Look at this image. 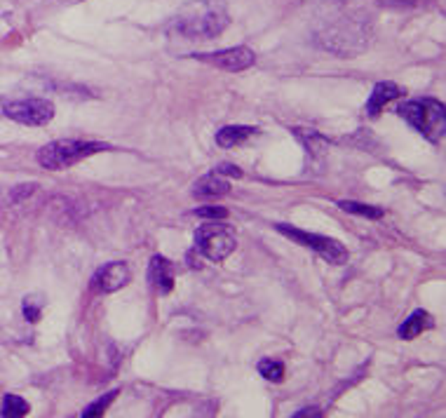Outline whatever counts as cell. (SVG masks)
Masks as SVG:
<instances>
[{
    "mask_svg": "<svg viewBox=\"0 0 446 418\" xmlns=\"http://www.w3.org/2000/svg\"><path fill=\"white\" fill-rule=\"evenodd\" d=\"M116 395H118V390H111V392H106V395H103V397L94 399L92 404H89V407L85 409L83 416H80V418H103V414H106V409L111 407V402L116 399Z\"/></svg>",
    "mask_w": 446,
    "mask_h": 418,
    "instance_id": "ac0fdd59",
    "label": "cell"
},
{
    "mask_svg": "<svg viewBox=\"0 0 446 418\" xmlns=\"http://www.w3.org/2000/svg\"><path fill=\"white\" fill-rule=\"evenodd\" d=\"M258 374H261L265 381L280 383L285 379V365H282L280 360H261L258 362Z\"/></svg>",
    "mask_w": 446,
    "mask_h": 418,
    "instance_id": "e0dca14e",
    "label": "cell"
},
{
    "mask_svg": "<svg viewBox=\"0 0 446 418\" xmlns=\"http://www.w3.org/2000/svg\"><path fill=\"white\" fill-rule=\"evenodd\" d=\"M338 207H340V209H345V212H350V214L364 216V219H380V216H383V209H380V207L353 203V200H343V203H338Z\"/></svg>",
    "mask_w": 446,
    "mask_h": 418,
    "instance_id": "2e32d148",
    "label": "cell"
},
{
    "mask_svg": "<svg viewBox=\"0 0 446 418\" xmlns=\"http://www.w3.org/2000/svg\"><path fill=\"white\" fill-rule=\"evenodd\" d=\"M54 3H66V5H71V3H80V0H54Z\"/></svg>",
    "mask_w": 446,
    "mask_h": 418,
    "instance_id": "d4e9b609",
    "label": "cell"
},
{
    "mask_svg": "<svg viewBox=\"0 0 446 418\" xmlns=\"http://www.w3.org/2000/svg\"><path fill=\"white\" fill-rule=\"evenodd\" d=\"M214 172H216V174H221V176H233V179H240V176H242V170H240V167L228 165V163L218 165Z\"/></svg>",
    "mask_w": 446,
    "mask_h": 418,
    "instance_id": "603a6c76",
    "label": "cell"
},
{
    "mask_svg": "<svg viewBox=\"0 0 446 418\" xmlns=\"http://www.w3.org/2000/svg\"><path fill=\"white\" fill-rule=\"evenodd\" d=\"M397 96H402V90H400V85H395V83H378L374 87V92H371L369 96V103H367V113L371 118H376L380 113V108L385 106V103H390L392 99H397Z\"/></svg>",
    "mask_w": 446,
    "mask_h": 418,
    "instance_id": "7c38bea8",
    "label": "cell"
},
{
    "mask_svg": "<svg viewBox=\"0 0 446 418\" xmlns=\"http://www.w3.org/2000/svg\"><path fill=\"white\" fill-rule=\"evenodd\" d=\"M430 327H432V317H430L425 310H413L411 315L404 320V325L400 327V332L397 334H400V339H404V341H413L416 336H420Z\"/></svg>",
    "mask_w": 446,
    "mask_h": 418,
    "instance_id": "4fadbf2b",
    "label": "cell"
},
{
    "mask_svg": "<svg viewBox=\"0 0 446 418\" xmlns=\"http://www.w3.org/2000/svg\"><path fill=\"white\" fill-rule=\"evenodd\" d=\"M196 247L200 249V254L209 261H223L235 252L238 247V238L235 230L228 223H218V221H207L205 226H200L196 230Z\"/></svg>",
    "mask_w": 446,
    "mask_h": 418,
    "instance_id": "277c9868",
    "label": "cell"
},
{
    "mask_svg": "<svg viewBox=\"0 0 446 418\" xmlns=\"http://www.w3.org/2000/svg\"><path fill=\"white\" fill-rule=\"evenodd\" d=\"M34 190H36V183H24V186H14L10 190V200H7V203H10V205L21 203V200H26L29 195H34Z\"/></svg>",
    "mask_w": 446,
    "mask_h": 418,
    "instance_id": "7402d4cb",
    "label": "cell"
},
{
    "mask_svg": "<svg viewBox=\"0 0 446 418\" xmlns=\"http://www.w3.org/2000/svg\"><path fill=\"white\" fill-rule=\"evenodd\" d=\"M21 308H24V317H26L31 325H36L40 320V312L45 308V301L40 299V296H26Z\"/></svg>",
    "mask_w": 446,
    "mask_h": 418,
    "instance_id": "d6986e66",
    "label": "cell"
},
{
    "mask_svg": "<svg viewBox=\"0 0 446 418\" xmlns=\"http://www.w3.org/2000/svg\"><path fill=\"white\" fill-rule=\"evenodd\" d=\"M193 57L209 63V66L228 71V73H240V71H247L249 66H254V61H256V54L251 52L249 47H245V45L228 47V50L212 52V54H193Z\"/></svg>",
    "mask_w": 446,
    "mask_h": 418,
    "instance_id": "ba28073f",
    "label": "cell"
},
{
    "mask_svg": "<svg viewBox=\"0 0 446 418\" xmlns=\"http://www.w3.org/2000/svg\"><path fill=\"white\" fill-rule=\"evenodd\" d=\"M322 45L336 54H357L367 47V31L364 24L355 19H338L322 34Z\"/></svg>",
    "mask_w": 446,
    "mask_h": 418,
    "instance_id": "5b68a950",
    "label": "cell"
},
{
    "mask_svg": "<svg viewBox=\"0 0 446 418\" xmlns=\"http://www.w3.org/2000/svg\"><path fill=\"white\" fill-rule=\"evenodd\" d=\"M291 418H322V409L320 407H305L301 412H296Z\"/></svg>",
    "mask_w": 446,
    "mask_h": 418,
    "instance_id": "cb8c5ba5",
    "label": "cell"
},
{
    "mask_svg": "<svg viewBox=\"0 0 446 418\" xmlns=\"http://www.w3.org/2000/svg\"><path fill=\"white\" fill-rule=\"evenodd\" d=\"M31 412V404L19 395H5L3 397V407H0V414L3 418H26Z\"/></svg>",
    "mask_w": 446,
    "mask_h": 418,
    "instance_id": "9a60e30c",
    "label": "cell"
},
{
    "mask_svg": "<svg viewBox=\"0 0 446 418\" xmlns=\"http://www.w3.org/2000/svg\"><path fill=\"white\" fill-rule=\"evenodd\" d=\"M230 188V183L225 176L216 174V172H209L205 174L202 179L196 181V186H193V195L196 198H202V200H209V198H221L225 195Z\"/></svg>",
    "mask_w": 446,
    "mask_h": 418,
    "instance_id": "8fae6325",
    "label": "cell"
},
{
    "mask_svg": "<svg viewBox=\"0 0 446 418\" xmlns=\"http://www.w3.org/2000/svg\"><path fill=\"white\" fill-rule=\"evenodd\" d=\"M132 280V270L125 261H111L106 266H101L96 270V275L92 277V289L99 294H113L118 289H123Z\"/></svg>",
    "mask_w": 446,
    "mask_h": 418,
    "instance_id": "9c48e42d",
    "label": "cell"
},
{
    "mask_svg": "<svg viewBox=\"0 0 446 418\" xmlns=\"http://www.w3.org/2000/svg\"><path fill=\"white\" fill-rule=\"evenodd\" d=\"M99 151H106V146H103V143H96V141L59 139V141H52L40 148L36 160L40 167H45V170L59 172V170H69V167L78 165L80 160L94 156V153H99Z\"/></svg>",
    "mask_w": 446,
    "mask_h": 418,
    "instance_id": "3957f363",
    "label": "cell"
},
{
    "mask_svg": "<svg viewBox=\"0 0 446 418\" xmlns=\"http://www.w3.org/2000/svg\"><path fill=\"white\" fill-rule=\"evenodd\" d=\"M228 12L221 3L214 0H198L188 7H183L176 14L169 31L186 40H209L218 34H223L228 26Z\"/></svg>",
    "mask_w": 446,
    "mask_h": 418,
    "instance_id": "6da1fadb",
    "label": "cell"
},
{
    "mask_svg": "<svg viewBox=\"0 0 446 418\" xmlns=\"http://www.w3.org/2000/svg\"><path fill=\"white\" fill-rule=\"evenodd\" d=\"M3 113L19 125L43 127L54 118V103L47 99H38V96H31V99L7 101L3 106Z\"/></svg>",
    "mask_w": 446,
    "mask_h": 418,
    "instance_id": "52a82bcc",
    "label": "cell"
},
{
    "mask_svg": "<svg viewBox=\"0 0 446 418\" xmlns=\"http://www.w3.org/2000/svg\"><path fill=\"white\" fill-rule=\"evenodd\" d=\"M193 214L200 216V219H209V221H223L228 216V209L223 207H214V205H205L200 209H193Z\"/></svg>",
    "mask_w": 446,
    "mask_h": 418,
    "instance_id": "44dd1931",
    "label": "cell"
},
{
    "mask_svg": "<svg viewBox=\"0 0 446 418\" xmlns=\"http://www.w3.org/2000/svg\"><path fill=\"white\" fill-rule=\"evenodd\" d=\"M294 134L305 143V148L313 151V153H318V148L327 143V141H324V136H320L315 130H294Z\"/></svg>",
    "mask_w": 446,
    "mask_h": 418,
    "instance_id": "ffe728a7",
    "label": "cell"
},
{
    "mask_svg": "<svg viewBox=\"0 0 446 418\" xmlns=\"http://www.w3.org/2000/svg\"><path fill=\"white\" fill-rule=\"evenodd\" d=\"M407 123L418 130L420 134L430 141H440L446 130V116H444V103L437 99H430V96H423V99H411L407 103H402L397 108Z\"/></svg>",
    "mask_w": 446,
    "mask_h": 418,
    "instance_id": "7a4b0ae2",
    "label": "cell"
},
{
    "mask_svg": "<svg viewBox=\"0 0 446 418\" xmlns=\"http://www.w3.org/2000/svg\"><path fill=\"white\" fill-rule=\"evenodd\" d=\"M254 132H256L254 127H247V125H228V127H221V130L216 132V143H218V146H223V148L240 146V143H245Z\"/></svg>",
    "mask_w": 446,
    "mask_h": 418,
    "instance_id": "5bb4252c",
    "label": "cell"
},
{
    "mask_svg": "<svg viewBox=\"0 0 446 418\" xmlns=\"http://www.w3.org/2000/svg\"><path fill=\"white\" fill-rule=\"evenodd\" d=\"M148 277L160 294H169L174 289V270H172V263H169L165 256H153Z\"/></svg>",
    "mask_w": 446,
    "mask_h": 418,
    "instance_id": "30bf717a",
    "label": "cell"
},
{
    "mask_svg": "<svg viewBox=\"0 0 446 418\" xmlns=\"http://www.w3.org/2000/svg\"><path fill=\"white\" fill-rule=\"evenodd\" d=\"M278 230L282 235L291 238L294 243L303 245L308 249H313L315 254H320L324 261L334 263V266H343L348 261V249L338 243L334 238H327V235H315V233H305L301 228H294V226H287V223H278Z\"/></svg>",
    "mask_w": 446,
    "mask_h": 418,
    "instance_id": "8992f818",
    "label": "cell"
}]
</instances>
